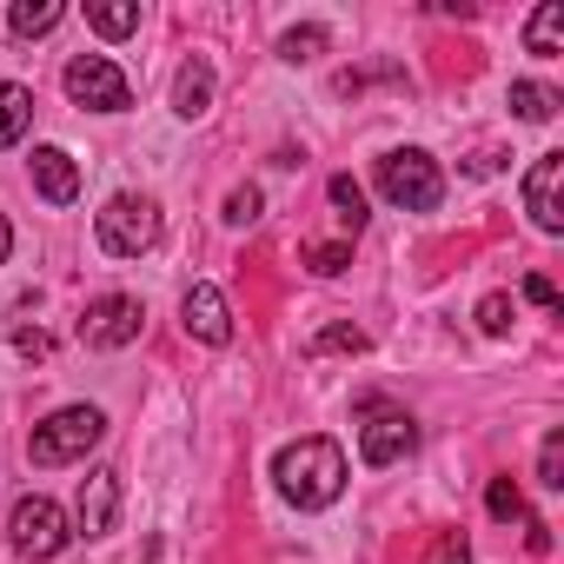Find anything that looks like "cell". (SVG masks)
Returning <instances> with one entry per match:
<instances>
[{
    "label": "cell",
    "mask_w": 564,
    "mask_h": 564,
    "mask_svg": "<svg viewBox=\"0 0 564 564\" xmlns=\"http://www.w3.org/2000/svg\"><path fill=\"white\" fill-rule=\"evenodd\" d=\"M272 478H279V498H286V505L326 511V505H339L352 471H346V452L333 438H300V445H286L272 458Z\"/></svg>",
    "instance_id": "6da1fadb"
},
{
    "label": "cell",
    "mask_w": 564,
    "mask_h": 564,
    "mask_svg": "<svg viewBox=\"0 0 564 564\" xmlns=\"http://www.w3.org/2000/svg\"><path fill=\"white\" fill-rule=\"evenodd\" d=\"M100 438H107V412H100V405H61L54 419L34 425L28 458H34V465H74V458H87Z\"/></svg>",
    "instance_id": "7a4b0ae2"
},
{
    "label": "cell",
    "mask_w": 564,
    "mask_h": 564,
    "mask_svg": "<svg viewBox=\"0 0 564 564\" xmlns=\"http://www.w3.org/2000/svg\"><path fill=\"white\" fill-rule=\"evenodd\" d=\"M94 232H100V252H113V259H140V252L160 246V206H153L147 193H113V199L100 206Z\"/></svg>",
    "instance_id": "3957f363"
},
{
    "label": "cell",
    "mask_w": 564,
    "mask_h": 564,
    "mask_svg": "<svg viewBox=\"0 0 564 564\" xmlns=\"http://www.w3.org/2000/svg\"><path fill=\"white\" fill-rule=\"evenodd\" d=\"M379 193H386L399 213H432V206L445 199V173H438V160H432V153L399 147V153H386V160H379Z\"/></svg>",
    "instance_id": "277c9868"
},
{
    "label": "cell",
    "mask_w": 564,
    "mask_h": 564,
    "mask_svg": "<svg viewBox=\"0 0 564 564\" xmlns=\"http://www.w3.org/2000/svg\"><path fill=\"white\" fill-rule=\"evenodd\" d=\"M8 531H14V551H21L28 564H47V557H61V551L74 544V531H67V511H61L54 498H41V491H28V498L14 505Z\"/></svg>",
    "instance_id": "5b68a950"
},
{
    "label": "cell",
    "mask_w": 564,
    "mask_h": 564,
    "mask_svg": "<svg viewBox=\"0 0 564 564\" xmlns=\"http://www.w3.org/2000/svg\"><path fill=\"white\" fill-rule=\"evenodd\" d=\"M61 80H67V100L74 107H94V113H127L133 107V87H127V74L107 54H74Z\"/></svg>",
    "instance_id": "8992f818"
},
{
    "label": "cell",
    "mask_w": 564,
    "mask_h": 564,
    "mask_svg": "<svg viewBox=\"0 0 564 564\" xmlns=\"http://www.w3.org/2000/svg\"><path fill=\"white\" fill-rule=\"evenodd\" d=\"M140 319H147V306H140L133 293H107V300H94V306L80 313V346H94V352H120V346L140 339Z\"/></svg>",
    "instance_id": "52a82bcc"
},
{
    "label": "cell",
    "mask_w": 564,
    "mask_h": 564,
    "mask_svg": "<svg viewBox=\"0 0 564 564\" xmlns=\"http://www.w3.org/2000/svg\"><path fill=\"white\" fill-rule=\"evenodd\" d=\"M557 186H564V153H538V166L524 173V213H531V226H538V232H564Z\"/></svg>",
    "instance_id": "ba28073f"
},
{
    "label": "cell",
    "mask_w": 564,
    "mask_h": 564,
    "mask_svg": "<svg viewBox=\"0 0 564 564\" xmlns=\"http://www.w3.org/2000/svg\"><path fill=\"white\" fill-rule=\"evenodd\" d=\"M180 326H186V339H199V346H226V339H232L226 293H219V286H186V300H180Z\"/></svg>",
    "instance_id": "9c48e42d"
},
{
    "label": "cell",
    "mask_w": 564,
    "mask_h": 564,
    "mask_svg": "<svg viewBox=\"0 0 564 564\" xmlns=\"http://www.w3.org/2000/svg\"><path fill=\"white\" fill-rule=\"evenodd\" d=\"M419 452V425L405 419V412H379L366 432H359V458L366 465H399V458H412Z\"/></svg>",
    "instance_id": "30bf717a"
},
{
    "label": "cell",
    "mask_w": 564,
    "mask_h": 564,
    "mask_svg": "<svg viewBox=\"0 0 564 564\" xmlns=\"http://www.w3.org/2000/svg\"><path fill=\"white\" fill-rule=\"evenodd\" d=\"M120 524V471H87V485H80V531L87 538H107Z\"/></svg>",
    "instance_id": "8fae6325"
},
{
    "label": "cell",
    "mask_w": 564,
    "mask_h": 564,
    "mask_svg": "<svg viewBox=\"0 0 564 564\" xmlns=\"http://www.w3.org/2000/svg\"><path fill=\"white\" fill-rule=\"evenodd\" d=\"M34 186L47 206H74L80 199V166L67 147H34Z\"/></svg>",
    "instance_id": "7c38bea8"
},
{
    "label": "cell",
    "mask_w": 564,
    "mask_h": 564,
    "mask_svg": "<svg viewBox=\"0 0 564 564\" xmlns=\"http://www.w3.org/2000/svg\"><path fill=\"white\" fill-rule=\"evenodd\" d=\"M206 107H213V67L206 61H186L180 80H173V113L180 120H199Z\"/></svg>",
    "instance_id": "4fadbf2b"
},
{
    "label": "cell",
    "mask_w": 564,
    "mask_h": 564,
    "mask_svg": "<svg viewBox=\"0 0 564 564\" xmlns=\"http://www.w3.org/2000/svg\"><path fill=\"white\" fill-rule=\"evenodd\" d=\"M34 127V94L21 80H0V147H14Z\"/></svg>",
    "instance_id": "5bb4252c"
},
{
    "label": "cell",
    "mask_w": 564,
    "mask_h": 564,
    "mask_svg": "<svg viewBox=\"0 0 564 564\" xmlns=\"http://www.w3.org/2000/svg\"><path fill=\"white\" fill-rule=\"evenodd\" d=\"M524 47H531L538 61H551V54L564 47V0H544V8L524 21Z\"/></svg>",
    "instance_id": "9a60e30c"
},
{
    "label": "cell",
    "mask_w": 564,
    "mask_h": 564,
    "mask_svg": "<svg viewBox=\"0 0 564 564\" xmlns=\"http://www.w3.org/2000/svg\"><path fill=\"white\" fill-rule=\"evenodd\" d=\"M61 0H14V8H8V28L21 34V41H34V34H54L61 28Z\"/></svg>",
    "instance_id": "2e32d148"
},
{
    "label": "cell",
    "mask_w": 564,
    "mask_h": 564,
    "mask_svg": "<svg viewBox=\"0 0 564 564\" xmlns=\"http://www.w3.org/2000/svg\"><path fill=\"white\" fill-rule=\"evenodd\" d=\"M87 28L107 34V41H127V34L140 28V8H133V0H94V8H87Z\"/></svg>",
    "instance_id": "e0dca14e"
},
{
    "label": "cell",
    "mask_w": 564,
    "mask_h": 564,
    "mask_svg": "<svg viewBox=\"0 0 564 564\" xmlns=\"http://www.w3.org/2000/svg\"><path fill=\"white\" fill-rule=\"evenodd\" d=\"M557 107H564V100H557V87H544V80H518V87H511V113L531 120V127H544Z\"/></svg>",
    "instance_id": "ac0fdd59"
},
{
    "label": "cell",
    "mask_w": 564,
    "mask_h": 564,
    "mask_svg": "<svg viewBox=\"0 0 564 564\" xmlns=\"http://www.w3.org/2000/svg\"><path fill=\"white\" fill-rule=\"evenodd\" d=\"M326 193H333V206H339L346 232L359 239V232H366V219H372V213H366V186H359L352 173H333V186H326Z\"/></svg>",
    "instance_id": "d6986e66"
},
{
    "label": "cell",
    "mask_w": 564,
    "mask_h": 564,
    "mask_svg": "<svg viewBox=\"0 0 564 564\" xmlns=\"http://www.w3.org/2000/svg\"><path fill=\"white\" fill-rule=\"evenodd\" d=\"M485 511H491L498 524H524V518H531V511H524V491H518L511 478H491V485H485Z\"/></svg>",
    "instance_id": "ffe728a7"
},
{
    "label": "cell",
    "mask_w": 564,
    "mask_h": 564,
    "mask_svg": "<svg viewBox=\"0 0 564 564\" xmlns=\"http://www.w3.org/2000/svg\"><path fill=\"white\" fill-rule=\"evenodd\" d=\"M313 54H326V28H293V34H279V61H313Z\"/></svg>",
    "instance_id": "44dd1931"
},
{
    "label": "cell",
    "mask_w": 564,
    "mask_h": 564,
    "mask_svg": "<svg viewBox=\"0 0 564 564\" xmlns=\"http://www.w3.org/2000/svg\"><path fill=\"white\" fill-rule=\"evenodd\" d=\"M538 485H544V491H564V432H551V438L538 445Z\"/></svg>",
    "instance_id": "7402d4cb"
},
{
    "label": "cell",
    "mask_w": 564,
    "mask_h": 564,
    "mask_svg": "<svg viewBox=\"0 0 564 564\" xmlns=\"http://www.w3.org/2000/svg\"><path fill=\"white\" fill-rule=\"evenodd\" d=\"M478 333H491V339H505V333H511V300H505V293L478 300Z\"/></svg>",
    "instance_id": "603a6c76"
},
{
    "label": "cell",
    "mask_w": 564,
    "mask_h": 564,
    "mask_svg": "<svg viewBox=\"0 0 564 564\" xmlns=\"http://www.w3.org/2000/svg\"><path fill=\"white\" fill-rule=\"evenodd\" d=\"M425 564H471L465 531H438V538H432V551H425Z\"/></svg>",
    "instance_id": "cb8c5ba5"
},
{
    "label": "cell",
    "mask_w": 564,
    "mask_h": 564,
    "mask_svg": "<svg viewBox=\"0 0 564 564\" xmlns=\"http://www.w3.org/2000/svg\"><path fill=\"white\" fill-rule=\"evenodd\" d=\"M306 265H313L319 279H333V272L352 265V246H306Z\"/></svg>",
    "instance_id": "d4e9b609"
},
{
    "label": "cell",
    "mask_w": 564,
    "mask_h": 564,
    "mask_svg": "<svg viewBox=\"0 0 564 564\" xmlns=\"http://www.w3.org/2000/svg\"><path fill=\"white\" fill-rule=\"evenodd\" d=\"M313 352H366V333H359V326H326V333L313 339Z\"/></svg>",
    "instance_id": "484cf974"
},
{
    "label": "cell",
    "mask_w": 564,
    "mask_h": 564,
    "mask_svg": "<svg viewBox=\"0 0 564 564\" xmlns=\"http://www.w3.org/2000/svg\"><path fill=\"white\" fill-rule=\"evenodd\" d=\"M226 219H232V226H252V219H259V186H232V193H226Z\"/></svg>",
    "instance_id": "4316f807"
},
{
    "label": "cell",
    "mask_w": 564,
    "mask_h": 564,
    "mask_svg": "<svg viewBox=\"0 0 564 564\" xmlns=\"http://www.w3.org/2000/svg\"><path fill=\"white\" fill-rule=\"evenodd\" d=\"M14 346H21V359H47V352H54V339H47L41 326H21V333H14Z\"/></svg>",
    "instance_id": "83f0119b"
},
{
    "label": "cell",
    "mask_w": 564,
    "mask_h": 564,
    "mask_svg": "<svg viewBox=\"0 0 564 564\" xmlns=\"http://www.w3.org/2000/svg\"><path fill=\"white\" fill-rule=\"evenodd\" d=\"M524 300H531V306H544V313H557V286H551L544 272H531V279H524Z\"/></svg>",
    "instance_id": "f1b7e54d"
},
{
    "label": "cell",
    "mask_w": 564,
    "mask_h": 564,
    "mask_svg": "<svg viewBox=\"0 0 564 564\" xmlns=\"http://www.w3.org/2000/svg\"><path fill=\"white\" fill-rule=\"evenodd\" d=\"M524 544H531V557H544L551 551V524L544 518H524Z\"/></svg>",
    "instance_id": "f546056e"
},
{
    "label": "cell",
    "mask_w": 564,
    "mask_h": 564,
    "mask_svg": "<svg viewBox=\"0 0 564 564\" xmlns=\"http://www.w3.org/2000/svg\"><path fill=\"white\" fill-rule=\"evenodd\" d=\"M8 252H14V226H8V213H0V265H8Z\"/></svg>",
    "instance_id": "4dcf8cb0"
}]
</instances>
